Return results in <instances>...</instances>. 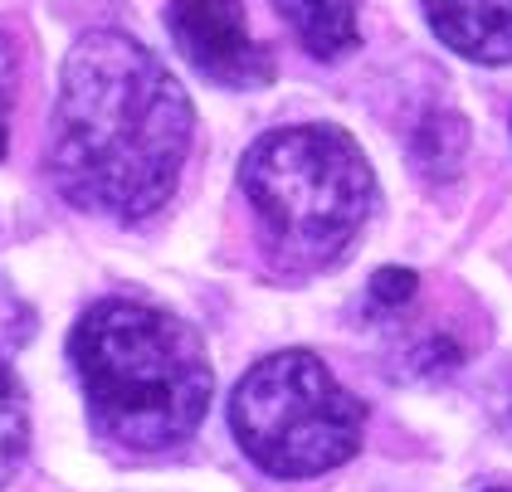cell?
<instances>
[{"instance_id":"obj_5","label":"cell","mask_w":512,"mask_h":492,"mask_svg":"<svg viewBox=\"0 0 512 492\" xmlns=\"http://www.w3.org/2000/svg\"><path fill=\"white\" fill-rule=\"evenodd\" d=\"M166 30H171L176 54L205 83H220L235 93L274 83V54L249 35L239 0H171Z\"/></svg>"},{"instance_id":"obj_9","label":"cell","mask_w":512,"mask_h":492,"mask_svg":"<svg viewBox=\"0 0 512 492\" xmlns=\"http://www.w3.org/2000/svg\"><path fill=\"white\" fill-rule=\"evenodd\" d=\"M15 78H20V59H15V44L10 35H0V161L10 147V108H15Z\"/></svg>"},{"instance_id":"obj_10","label":"cell","mask_w":512,"mask_h":492,"mask_svg":"<svg viewBox=\"0 0 512 492\" xmlns=\"http://www.w3.org/2000/svg\"><path fill=\"white\" fill-rule=\"evenodd\" d=\"M415 273L410 268H381L376 278H371V303L376 307H405L415 298Z\"/></svg>"},{"instance_id":"obj_11","label":"cell","mask_w":512,"mask_h":492,"mask_svg":"<svg viewBox=\"0 0 512 492\" xmlns=\"http://www.w3.org/2000/svg\"><path fill=\"white\" fill-rule=\"evenodd\" d=\"M488 492H512V488H488Z\"/></svg>"},{"instance_id":"obj_8","label":"cell","mask_w":512,"mask_h":492,"mask_svg":"<svg viewBox=\"0 0 512 492\" xmlns=\"http://www.w3.org/2000/svg\"><path fill=\"white\" fill-rule=\"evenodd\" d=\"M25 449H30V410H25V390L15 371L5 366L0 356V488L15 478V468L25 463Z\"/></svg>"},{"instance_id":"obj_2","label":"cell","mask_w":512,"mask_h":492,"mask_svg":"<svg viewBox=\"0 0 512 492\" xmlns=\"http://www.w3.org/2000/svg\"><path fill=\"white\" fill-rule=\"evenodd\" d=\"M69 361L93 434L127 454L186 444L215 395L210 351L196 327L132 298L88 307L69 337Z\"/></svg>"},{"instance_id":"obj_4","label":"cell","mask_w":512,"mask_h":492,"mask_svg":"<svg viewBox=\"0 0 512 492\" xmlns=\"http://www.w3.org/2000/svg\"><path fill=\"white\" fill-rule=\"evenodd\" d=\"M366 410L313 351H274L239 376L230 429L274 478H317L361 449Z\"/></svg>"},{"instance_id":"obj_7","label":"cell","mask_w":512,"mask_h":492,"mask_svg":"<svg viewBox=\"0 0 512 492\" xmlns=\"http://www.w3.org/2000/svg\"><path fill=\"white\" fill-rule=\"evenodd\" d=\"M274 10L313 59H342L361 44L356 0H274Z\"/></svg>"},{"instance_id":"obj_6","label":"cell","mask_w":512,"mask_h":492,"mask_svg":"<svg viewBox=\"0 0 512 492\" xmlns=\"http://www.w3.org/2000/svg\"><path fill=\"white\" fill-rule=\"evenodd\" d=\"M434 39L469 64H512V0H425Z\"/></svg>"},{"instance_id":"obj_1","label":"cell","mask_w":512,"mask_h":492,"mask_svg":"<svg viewBox=\"0 0 512 492\" xmlns=\"http://www.w3.org/2000/svg\"><path fill=\"white\" fill-rule=\"evenodd\" d=\"M191 132L196 108L147 44L122 30L74 39L49 142V176L74 210L113 225L152 220L176 195Z\"/></svg>"},{"instance_id":"obj_3","label":"cell","mask_w":512,"mask_h":492,"mask_svg":"<svg viewBox=\"0 0 512 492\" xmlns=\"http://www.w3.org/2000/svg\"><path fill=\"white\" fill-rule=\"evenodd\" d=\"M239 190L259 239L288 273H317L347 259L376 210V171L342 127L298 122L264 132L239 161Z\"/></svg>"}]
</instances>
